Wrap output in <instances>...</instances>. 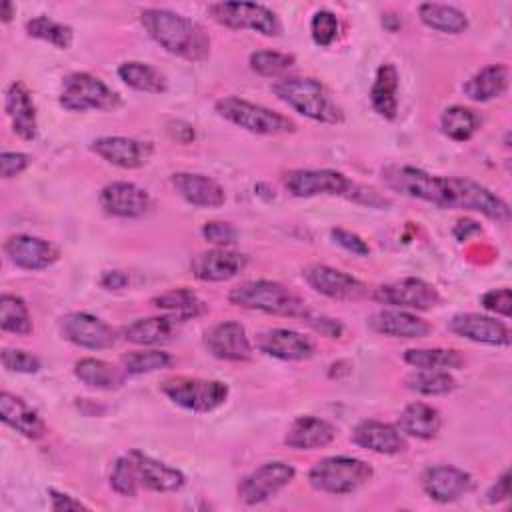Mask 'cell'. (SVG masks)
Instances as JSON below:
<instances>
[{"label": "cell", "instance_id": "obj_1", "mask_svg": "<svg viewBox=\"0 0 512 512\" xmlns=\"http://www.w3.org/2000/svg\"><path fill=\"white\" fill-rule=\"evenodd\" d=\"M140 22L148 36L168 54L188 62H202L210 54L206 30L192 18L166 8H144Z\"/></svg>", "mask_w": 512, "mask_h": 512}, {"label": "cell", "instance_id": "obj_2", "mask_svg": "<svg viewBox=\"0 0 512 512\" xmlns=\"http://www.w3.org/2000/svg\"><path fill=\"white\" fill-rule=\"evenodd\" d=\"M272 92L286 102L290 108L300 112L302 116L322 122V124H340L344 120L342 108L336 104L328 88L308 76H290L280 78L272 84Z\"/></svg>", "mask_w": 512, "mask_h": 512}, {"label": "cell", "instance_id": "obj_3", "mask_svg": "<svg viewBox=\"0 0 512 512\" xmlns=\"http://www.w3.org/2000/svg\"><path fill=\"white\" fill-rule=\"evenodd\" d=\"M228 300L234 306L264 312V314H274V316H290V318L306 320V316L310 314L306 302L298 294H294L290 288L282 286L280 282H272V280L242 282L230 290Z\"/></svg>", "mask_w": 512, "mask_h": 512}, {"label": "cell", "instance_id": "obj_4", "mask_svg": "<svg viewBox=\"0 0 512 512\" xmlns=\"http://www.w3.org/2000/svg\"><path fill=\"white\" fill-rule=\"evenodd\" d=\"M370 478H372V466L352 456L322 458L308 472V480L312 488L326 494H336V496L358 490Z\"/></svg>", "mask_w": 512, "mask_h": 512}, {"label": "cell", "instance_id": "obj_5", "mask_svg": "<svg viewBox=\"0 0 512 512\" xmlns=\"http://www.w3.org/2000/svg\"><path fill=\"white\" fill-rule=\"evenodd\" d=\"M216 112L248 130V132H254V134H264V136H278V134H288V132H294L296 130V124L276 112V110H270L266 106H260V104H254L250 100H244V98H238V96H224L216 102Z\"/></svg>", "mask_w": 512, "mask_h": 512}, {"label": "cell", "instance_id": "obj_6", "mask_svg": "<svg viewBox=\"0 0 512 512\" xmlns=\"http://www.w3.org/2000/svg\"><path fill=\"white\" fill-rule=\"evenodd\" d=\"M58 104L70 112H86V110H102L112 112L122 102L120 96L104 84L98 76L88 72H70L62 78Z\"/></svg>", "mask_w": 512, "mask_h": 512}, {"label": "cell", "instance_id": "obj_7", "mask_svg": "<svg viewBox=\"0 0 512 512\" xmlns=\"http://www.w3.org/2000/svg\"><path fill=\"white\" fill-rule=\"evenodd\" d=\"M382 180L394 192L448 208V176H434L406 164H390L382 168Z\"/></svg>", "mask_w": 512, "mask_h": 512}, {"label": "cell", "instance_id": "obj_8", "mask_svg": "<svg viewBox=\"0 0 512 512\" xmlns=\"http://www.w3.org/2000/svg\"><path fill=\"white\" fill-rule=\"evenodd\" d=\"M160 390L176 406L190 412H198V414L216 410L228 398V386L224 382L190 378V376L168 378L162 382Z\"/></svg>", "mask_w": 512, "mask_h": 512}, {"label": "cell", "instance_id": "obj_9", "mask_svg": "<svg viewBox=\"0 0 512 512\" xmlns=\"http://www.w3.org/2000/svg\"><path fill=\"white\" fill-rule=\"evenodd\" d=\"M210 16L232 30H254L262 36H280L278 16L264 4L256 2H214L208 6Z\"/></svg>", "mask_w": 512, "mask_h": 512}, {"label": "cell", "instance_id": "obj_10", "mask_svg": "<svg viewBox=\"0 0 512 512\" xmlns=\"http://www.w3.org/2000/svg\"><path fill=\"white\" fill-rule=\"evenodd\" d=\"M448 208L480 212L502 224L510 220V206L500 196L486 186L460 176H448Z\"/></svg>", "mask_w": 512, "mask_h": 512}, {"label": "cell", "instance_id": "obj_11", "mask_svg": "<svg viewBox=\"0 0 512 512\" xmlns=\"http://www.w3.org/2000/svg\"><path fill=\"white\" fill-rule=\"evenodd\" d=\"M296 476L292 464L274 460L258 466L238 482V498L248 504H262L286 488Z\"/></svg>", "mask_w": 512, "mask_h": 512}, {"label": "cell", "instance_id": "obj_12", "mask_svg": "<svg viewBox=\"0 0 512 512\" xmlns=\"http://www.w3.org/2000/svg\"><path fill=\"white\" fill-rule=\"evenodd\" d=\"M372 298L400 310H430L440 304L438 290L422 278H400L378 286Z\"/></svg>", "mask_w": 512, "mask_h": 512}, {"label": "cell", "instance_id": "obj_13", "mask_svg": "<svg viewBox=\"0 0 512 512\" xmlns=\"http://www.w3.org/2000/svg\"><path fill=\"white\" fill-rule=\"evenodd\" d=\"M286 190L296 198H312L320 194L348 196L354 182L342 172L316 168V170H290L284 174Z\"/></svg>", "mask_w": 512, "mask_h": 512}, {"label": "cell", "instance_id": "obj_14", "mask_svg": "<svg viewBox=\"0 0 512 512\" xmlns=\"http://www.w3.org/2000/svg\"><path fill=\"white\" fill-rule=\"evenodd\" d=\"M60 332L74 346L88 350H106L116 342V330L88 312H70L62 316Z\"/></svg>", "mask_w": 512, "mask_h": 512}, {"label": "cell", "instance_id": "obj_15", "mask_svg": "<svg viewBox=\"0 0 512 512\" xmlns=\"http://www.w3.org/2000/svg\"><path fill=\"white\" fill-rule=\"evenodd\" d=\"M202 342L214 358L226 362H248L254 352L246 328L236 320H222L210 326Z\"/></svg>", "mask_w": 512, "mask_h": 512}, {"label": "cell", "instance_id": "obj_16", "mask_svg": "<svg viewBox=\"0 0 512 512\" xmlns=\"http://www.w3.org/2000/svg\"><path fill=\"white\" fill-rule=\"evenodd\" d=\"M4 252L8 260L22 270H46L60 258L56 244L32 234L8 236L4 242Z\"/></svg>", "mask_w": 512, "mask_h": 512}, {"label": "cell", "instance_id": "obj_17", "mask_svg": "<svg viewBox=\"0 0 512 512\" xmlns=\"http://www.w3.org/2000/svg\"><path fill=\"white\" fill-rule=\"evenodd\" d=\"M92 152L112 166L136 170L152 158V144L128 136H100L90 144Z\"/></svg>", "mask_w": 512, "mask_h": 512}, {"label": "cell", "instance_id": "obj_18", "mask_svg": "<svg viewBox=\"0 0 512 512\" xmlns=\"http://www.w3.org/2000/svg\"><path fill=\"white\" fill-rule=\"evenodd\" d=\"M302 276L310 288L332 300H358L366 292L358 278L328 264H310L304 268Z\"/></svg>", "mask_w": 512, "mask_h": 512}, {"label": "cell", "instance_id": "obj_19", "mask_svg": "<svg viewBox=\"0 0 512 512\" xmlns=\"http://www.w3.org/2000/svg\"><path fill=\"white\" fill-rule=\"evenodd\" d=\"M100 206L116 218H140L150 208V194L134 182H110L100 190Z\"/></svg>", "mask_w": 512, "mask_h": 512}, {"label": "cell", "instance_id": "obj_20", "mask_svg": "<svg viewBox=\"0 0 512 512\" xmlns=\"http://www.w3.org/2000/svg\"><path fill=\"white\" fill-rule=\"evenodd\" d=\"M256 348L272 358L286 362H302L314 356V342L288 328H270L256 336Z\"/></svg>", "mask_w": 512, "mask_h": 512}, {"label": "cell", "instance_id": "obj_21", "mask_svg": "<svg viewBox=\"0 0 512 512\" xmlns=\"http://www.w3.org/2000/svg\"><path fill=\"white\" fill-rule=\"evenodd\" d=\"M422 488L424 492L442 504L454 502L460 496L468 494L472 490V476L456 466H448V464H438V466H430L422 472Z\"/></svg>", "mask_w": 512, "mask_h": 512}, {"label": "cell", "instance_id": "obj_22", "mask_svg": "<svg viewBox=\"0 0 512 512\" xmlns=\"http://www.w3.org/2000/svg\"><path fill=\"white\" fill-rule=\"evenodd\" d=\"M450 330L466 340L478 342V344H490V346H508L510 344V328L492 316L476 314V312H464L456 314L450 320Z\"/></svg>", "mask_w": 512, "mask_h": 512}, {"label": "cell", "instance_id": "obj_23", "mask_svg": "<svg viewBox=\"0 0 512 512\" xmlns=\"http://www.w3.org/2000/svg\"><path fill=\"white\" fill-rule=\"evenodd\" d=\"M352 442L360 448H366L376 454H400L408 448L406 436L388 422L380 420H362L352 430Z\"/></svg>", "mask_w": 512, "mask_h": 512}, {"label": "cell", "instance_id": "obj_24", "mask_svg": "<svg viewBox=\"0 0 512 512\" xmlns=\"http://www.w3.org/2000/svg\"><path fill=\"white\" fill-rule=\"evenodd\" d=\"M246 266V256L228 248L200 252L192 260V272L202 282H224L238 276Z\"/></svg>", "mask_w": 512, "mask_h": 512}, {"label": "cell", "instance_id": "obj_25", "mask_svg": "<svg viewBox=\"0 0 512 512\" xmlns=\"http://www.w3.org/2000/svg\"><path fill=\"white\" fill-rule=\"evenodd\" d=\"M174 190L192 206L218 208L226 202L224 188L210 176L198 172H176L170 178Z\"/></svg>", "mask_w": 512, "mask_h": 512}, {"label": "cell", "instance_id": "obj_26", "mask_svg": "<svg viewBox=\"0 0 512 512\" xmlns=\"http://www.w3.org/2000/svg\"><path fill=\"white\" fill-rule=\"evenodd\" d=\"M136 474H138V482L140 486H144L146 490L152 492H176L184 486L186 478L178 468H172L140 450H130L128 452Z\"/></svg>", "mask_w": 512, "mask_h": 512}, {"label": "cell", "instance_id": "obj_27", "mask_svg": "<svg viewBox=\"0 0 512 512\" xmlns=\"http://www.w3.org/2000/svg\"><path fill=\"white\" fill-rule=\"evenodd\" d=\"M4 110L12 122V130L22 140H34L38 132L36 106L32 102L30 90L22 82H12L4 92Z\"/></svg>", "mask_w": 512, "mask_h": 512}, {"label": "cell", "instance_id": "obj_28", "mask_svg": "<svg viewBox=\"0 0 512 512\" xmlns=\"http://www.w3.org/2000/svg\"><path fill=\"white\" fill-rule=\"evenodd\" d=\"M368 324L378 334H384L390 338H406V340L424 338L432 330V326L424 318L400 308L380 310L370 316Z\"/></svg>", "mask_w": 512, "mask_h": 512}, {"label": "cell", "instance_id": "obj_29", "mask_svg": "<svg viewBox=\"0 0 512 512\" xmlns=\"http://www.w3.org/2000/svg\"><path fill=\"white\" fill-rule=\"evenodd\" d=\"M334 438L336 428L328 420L318 416H300L290 424L284 444L294 450H316L328 446Z\"/></svg>", "mask_w": 512, "mask_h": 512}, {"label": "cell", "instance_id": "obj_30", "mask_svg": "<svg viewBox=\"0 0 512 512\" xmlns=\"http://www.w3.org/2000/svg\"><path fill=\"white\" fill-rule=\"evenodd\" d=\"M0 418L6 426L20 432L30 440H38L46 434V424L34 408H30L20 396L10 392L0 394Z\"/></svg>", "mask_w": 512, "mask_h": 512}, {"label": "cell", "instance_id": "obj_31", "mask_svg": "<svg viewBox=\"0 0 512 512\" xmlns=\"http://www.w3.org/2000/svg\"><path fill=\"white\" fill-rule=\"evenodd\" d=\"M442 426L440 412L426 402L408 404L398 416V430L404 436H412L418 440H432L438 436Z\"/></svg>", "mask_w": 512, "mask_h": 512}, {"label": "cell", "instance_id": "obj_32", "mask_svg": "<svg viewBox=\"0 0 512 512\" xmlns=\"http://www.w3.org/2000/svg\"><path fill=\"white\" fill-rule=\"evenodd\" d=\"M370 104L384 120H394L398 114V70L394 64L384 62L378 66L372 88Z\"/></svg>", "mask_w": 512, "mask_h": 512}, {"label": "cell", "instance_id": "obj_33", "mask_svg": "<svg viewBox=\"0 0 512 512\" xmlns=\"http://www.w3.org/2000/svg\"><path fill=\"white\" fill-rule=\"evenodd\" d=\"M178 320L164 314V316H148V318H138L124 326L122 334L124 340L138 344V346H156L168 342L174 332H176Z\"/></svg>", "mask_w": 512, "mask_h": 512}, {"label": "cell", "instance_id": "obj_34", "mask_svg": "<svg viewBox=\"0 0 512 512\" xmlns=\"http://www.w3.org/2000/svg\"><path fill=\"white\" fill-rule=\"evenodd\" d=\"M510 70L504 64H490L478 70L466 84L464 94L474 102H488L500 98L508 90Z\"/></svg>", "mask_w": 512, "mask_h": 512}, {"label": "cell", "instance_id": "obj_35", "mask_svg": "<svg viewBox=\"0 0 512 512\" xmlns=\"http://www.w3.org/2000/svg\"><path fill=\"white\" fill-rule=\"evenodd\" d=\"M74 376L90 386V388H98V390H116L124 384V370L100 360V358H80L74 364Z\"/></svg>", "mask_w": 512, "mask_h": 512}, {"label": "cell", "instance_id": "obj_36", "mask_svg": "<svg viewBox=\"0 0 512 512\" xmlns=\"http://www.w3.org/2000/svg\"><path fill=\"white\" fill-rule=\"evenodd\" d=\"M118 78L132 90L148 92V94H162L168 88L166 76L148 62L128 60L118 66Z\"/></svg>", "mask_w": 512, "mask_h": 512}, {"label": "cell", "instance_id": "obj_37", "mask_svg": "<svg viewBox=\"0 0 512 512\" xmlns=\"http://www.w3.org/2000/svg\"><path fill=\"white\" fill-rule=\"evenodd\" d=\"M158 310H164L168 316L176 318L178 322H184V320H190V318H196L200 316L206 306L204 302L196 296V292H192L190 288H172V290H166L158 296H154L150 300Z\"/></svg>", "mask_w": 512, "mask_h": 512}, {"label": "cell", "instance_id": "obj_38", "mask_svg": "<svg viewBox=\"0 0 512 512\" xmlns=\"http://www.w3.org/2000/svg\"><path fill=\"white\" fill-rule=\"evenodd\" d=\"M418 16L422 24L444 34H462L468 28L466 14L450 4L424 2L418 6Z\"/></svg>", "mask_w": 512, "mask_h": 512}, {"label": "cell", "instance_id": "obj_39", "mask_svg": "<svg viewBox=\"0 0 512 512\" xmlns=\"http://www.w3.org/2000/svg\"><path fill=\"white\" fill-rule=\"evenodd\" d=\"M404 362L416 370H456L462 368L464 358L448 348H410L404 352Z\"/></svg>", "mask_w": 512, "mask_h": 512}, {"label": "cell", "instance_id": "obj_40", "mask_svg": "<svg viewBox=\"0 0 512 512\" xmlns=\"http://www.w3.org/2000/svg\"><path fill=\"white\" fill-rule=\"evenodd\" d=\"M440 128L450 140L466 142L480 128V118L474 110H470L466 106H460V104H454V106H450L442 112Z\"/></svg>", "mask_w": 512, "mask_h": 512}, {"label": "cell", "instance_id": "obj_41", "mask_svg": "<svg viewBox=\"0 0 512 512\" xmlns=\"http://www.w3.org/2000/svg\"><path fill=\"white\" fill-rule=\"evenodd\" d=\"M0 328L4 332L16 334V336H28L32 334V318L28 312L26 302L16 296L4 292L0 298Z\"/></svg>", "mask_w": 512, "mask_h": 512}, {"label": "cell", "instance_id": "obj_42", "mask_svg": "<svg viewBox=\"0 0 512 512\" xmlns=\"http://www.w3.org/2000/svg\"><path fill=\"white\" fill-rule=\"evenodd\" d=\"M406 388L424 396H444L456 388V380L448 370H416L406 376Z\"/></svg>", "mask_w": 512, "mask_h": 512}, {"label": "cell", "instance_id": "obj_43", "mask_svg": "<svg viewBox=\"0 0 512 512\" xmlns=\"http://www.w3.org/2000/svg\"><path fill=\"white\" fill-rule=\"evenodd\" d=\"M26 34L30 38H38V40H44L60 50H66L72 46V38H74V32L68 24H62V22H56L48 16H34L26 22Z\"/></svg>", "mask_w": 512, "mask_h": 512}, {"label": "cell", "instance_id": "obj_44", "mask_svg": "<svg viewBox=\"0 0 512 512\" xmlns=\"http://www.w3.org/2000/svg\"><path fill=\"white\" fill-rule=\"evenodd\" d=\"M172 356L164 350H136L120 358V368L126 376H140L170 366Z\"/></svg>", "mask_w": 512, "mask_h": 512}, {"label": "cell", "instance_id": "obj_45", "mask_svg": "<svg viewBox=\"0 0 512 512\" xmlns=\"http://www.w3.org/2000/svg\"><path fill=\"white\" fill-rule=\"evenodd\" d=\"M294 62L296 58L292 54L278 52V50H256L248 58L250 68L264 78H276L286 74L294 66Z\"/></svg>", "mask_w": 512, "mask_h": 512}, {"label": "cell", "instance_id": "obj_46", "mask_svg": "<svg viewBox=\"0 0 512 512\" xmlns=\"http://www.w3.org/2000/svg\"><path fill=\"white\" fill-rule=\"evenodd\" d=\"M110 486L114 492H118L120 496H136L140 482H138V474L134 468V462L130 458V454H124L116 460L112 474H110Z\"/></svg>", "mask_w": 512, "mask_h": 512}, {"label": "cell", "instance_id": "obj_47", "mask_svg": "<svg viewBox=\"0 0 512 512\" xmlns=\"http://www.w3.org/2000/svg\"><path fill=\"white\" fill-rule=\"evenodd\" d=\"M340 30V22L334 12L318 10L310 20V34L318 46H330Z\"/></svg>", "mask_w": 512, "mask_h": 512}, {"label": "cell", "instance_id": "obj_48", "mask_svg": "<svg viewBox=\"0 0 512 512\" xmlns=\"http://www.w3.org/2000/svg\"><path fill=\"white\" fill-rule=\"evenodd\" d=\"M2 366L10 372H20V374H34L40 370V360L26 350L20 348H6L2 350Z\"/></svg>", "mask_w": 512, "mask_h": 512}, {"label": "cell", "instance_id": "obj_49", "mask_svg": "<svg viewBox=\"0 0 512 512\" xmlns=\"http://www.w3.org/2000/svg\"><path fill=\"white\" fill-rule=\"evenodd\" d=\"M202 238L210 244H214L216 248H228L230 244L236 242V228L230 222H222V220H210L202 226Z\"/></svg>", "mask_w": 512, "mask_h": 512}, {"label": "cell", "instance_id": "obj_50", "mask_svg": "<svg viewBox=\"0 0 512 512\" xmlns=\"http://www.w3.org/2000/svg\"><path fill=\"white\" fill-rule=\"evenodd\" d=\"M482 306L488 310V312H494V314H500L504 318H508L512 314V294H510V288H496V290H490L486 294H482L480 298Z\"/></svg>", "mask_w": 512, "mask_h": 512}, {"label": "cell", "instance_id": "obj_51", "mask_svg": "<svg viewBox=\"0 0 512 512\" xmlns=\"http://www.w3.org/2000/svg\"><path fill=\"white\" fill-rule=\"evenodd\" d=\"M332 238L336 244H340L344 250L356 254V256H368L370 254V246L354 232L350 230H344V228H334L332 232Z\"/></svg>", "mask_w": 512, "mask_h": 512}, {"label": "cell", "instance_id": "obj_52", "mask_svg": "<svg viewBox=\"0 0 512 512\" xmlns=\"http://www.w3.org/2000/svg\"><path fill=\"white\" fill-rule=\"evenodd\" d=\"M30 164V156L24 152H2L0 158V170H2V178H14L18 174H22Z\"/></svg>", "mask_w": 512, "mask_h": 512}, {"label": "cell", "instance_id": "obj_53", "mask_svg": "<svg viewBox=\"0 0 512 512\" xmlns=\"http://www.w3.org/2000/svg\"><path fill=\"white\" fill-rule=\"evenodd\" d=\"M306 322H308L316 332H320V334H324V336H328V338H340L342 332H344L342 324H340L338 320H334V318H328V316H314V314L310 312V314L306 316Z\"/></svg>", "mask_w": 512, "mask_h": 512}, {"label": "cell", "instance_id": "obj_54", "mask_svg": "<svg viewBox=\"0 0 512 512\" xmlns=\"http://www.w3.org/2000/svg\"><path fill=\"white\" fill-rule=\"evenodd\" d=\"M48 494H50V508L54 510V512H68V510H86L88 506L86 504H82L80 500H76V498H72L70 494H64V492H60V490H56V488H50L48 490Z\"/></svg>", "mask_w": 512, "mask_h": 512}, {"label": "cell", "instance_id": "obj_55", "mask_svg": "<svg viewBox=\"0 0 512 512\" xmlns=\"http://www.w3.org/2000/svg\"><path fill=\"white\" fill-rule=\"evenodd\" d=\"M350 200L362 202V204H370V206H386L388 200L382 198L374 188H366V186H352V190L348 192Z\"/></svg>", "mask_w": 512, "mask_h": 512}, {"label": "cell", "instance_id": "obj_56", "mask_svg": "<svg viewBox=\"0 0 512 512\" xmlns=\"http://www.w3.org/2000/svg\"><path fill=\"white\" fill-rule=\"evenodd\" d=\"M510 496V472H502V476L488 488L486 492V500L490 504H496V502H502Z\"/></svg>", "mask_w": 512, "mask_h": 512}, {"label": "cell", "instance_id": "obj_57", "mask_svg": "<svg viewBox=\"0 0 512 512\" xmlns=\"http://www.w3.org/2000/svg\"><path fill=\"white\" fill-rule=\"evenodd\" d=\"M128 284V276L120 270H106L100 278V286L106 290H120Z\"/></svg>", "mask_w": 512, "mask_h": 512}, {"label": "cell", "instance_id": "obj_58", "mask_svg": "<svg viewBox=\"0 0 512 512\" xmlns=\"http://www.w3.org/2000/svg\"><path fill=\"white\" fill-rule=\"evenodd\" d=\"M14 12H16V8H14V4L12 2H2V6H0V20L6 24V22H10L12 20V16H14Z\"/></svg>", "mask_w": 512, "mask_h": 512}]
</instances>
